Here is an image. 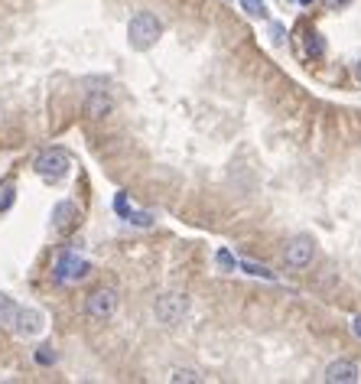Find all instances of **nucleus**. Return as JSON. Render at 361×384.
I'll list each match as a JSON object with an SVG mask.
<instances>
[{
  "instance_id": "obj_1",
  "label": "nucleus",
  "mask_w": 361,
  "mask_h": 384,
  "mask_svg": "<svg viewBox=\"0 0 361 384\" xmlns=\"http://www.w3.org/2000/svg\"><path fill=\"white\" fill-rule=\"evenodd\" d=\"M159 36H163V23H159L157 13L150 10H137L130 17L127 23V43L134 53H147L153 46L159 43Z\"/></svg>"
},
{
  "instance_id": "obj_12",
  "label": "nucleus",
  "mask_w": 361,
  "mask_h": 384,
  "mask_svg": "<svg viewBox=\"0 0 361 384\" xmlns=\"http://www.w3.org/2000/svg\"><path fill=\"white\" fill-rule=\"evenodd\" d=\"M170 381L173 384H182V381H186V384H199V381H202V374L195 372V368H173Z\"/></svg>"
},
{
  "instance_id": "obj_17",
  "label": "nucleus",
  "mask_w": 361,
  "mask_h": 384,
  "mask_svg": "<svg viewBox=\"0 0 361 384\" xmlns=\"http://www.w3.org/2000/svg\"><path fill=\"white\" fill-rule=\"evenodd\" d=\"M306 49H309V55H322V40H319V33H309L306 36Z\"/></svg>"
},
{
  "instance_id": "obj_19",
  "label": "nucleus",
  "mask_w": 361,
  "mask_h": 384,
  "mask_svg": "<svg viewBox=\"0 0 361 384\" xmlns=\"http://www.w3.org/2000/svg\"><path fill=\"white\" fill-rule=\"evenodd\" d=\"M124 218H127V222H134V225H143V228H147V225H153V218H150L147 212H127Z\"/></svg>"
},
{
  "instance_id": "obj_16",
  "label": "nucleus",
  "mask_w": 361,
  "mask_h": 384,
  "mask_svg": "<svg viewBox=\"0 0 361 384\" xmlns=\"http://www.w3.org/2000/svg\"><path fill=\"white\" fill-rule=\"evenodd\" d=\"M245 274H254V277H267V280H274V274L267 270V267H261V264H251V261H245Z\"/></svg>"
},
{
  "instance_id": "obj_10",
  "label": "nucleus",
  "mask_w": 361,
  "mask_h": 384,
  "mask_svg": "<svg viewBox=\"0 0 361 384\" xmlns=\"http://www.w3.org/2000/svg\"><path fill=\"white\" fill-rule=\"evenodd\" d=\"M75 222H78V209H75V202H69V199L55 202V209H53V228H55V232L65 235Z\"/></svg>"
},
{
  "instance_id": "obj_24",
  "label": "nucleus",
  "mask_w": 361,
  "mask_h": 384,
  "mask_svg": "<svg viewBox=\"0 0 361 384\" xmlns=\"http://www.w3.org/2000/svg\"><path fill=\"white\" fill-rule=\"evenodd\" d=\"M299 3H303V7H312V3H316V0H299Z\"/></svg>"
},
{
  "instance_id": "obj_14",
  "label": "nucleus",
  "mask_w": 361,
  "mask_h": 384,
  "mask_svg": "<svg viewBox=\"0 0 361 384\" xmlns=\"http://www.w3.org/2000/svg\"><path fill=\"white\" fill-rule=\"evenodd\" d=\"M13 313H17V303H13V297H7V293H0V322H7V326H10Z\"/></svg>"
},
{
  "instance_id": "obj_6",
  "label": "nucleus",
  "mask_w": 361,
  "mask_h": 384,
  "mask_svg": "<svg viewBox=\"0 0 361 384\" xmlns=\"http://www.w3.org/2000/svg\"><path fill=\"white\" fill-rule=\"evenodd\" d=\"M312 254H316V241L309 235L290 238L287 247H283V261H287V267H293V270H303V267L312 264Z\"/></svg>"
},
{
  "instance_id": "obj_7",
  "label": "nucleus",
  "mask_w": 361,
  "mask_h": 384,
  "mask_svg": "<svg viewBox=\"0 0 361 384\" xmlns=\"http://www.w3.org/2000/svg\"><path fill=\"white\" fill-rule=\"evenodd\" d=\"M43 326H46V316L39 310H33V306H17V313H13V320H10V329L20 339H30L36 332H43Z\"/></svg>"
},
{
  "instance_id": "obj_22",
  "label": "nucleus",
  "mask_w": 361,
  "mask_h": 384,
  "mask_svg": "<svg viewBox=\"0 0 361 384\" xmlns=\"http://www.w3.org/2000/svg\"><path fill=\"white\" fill-rule=\"evenodd\" d=\"M355 335H361V316L355 320Z\"/></svg>"
},
{
  "instance_id": "obj_5",
  "label": "nucleus",
  "mask_w": 361,
  "mask_h": 384,
  "mask_svg": "<svg viewBox=\"0 0 361 384\" xmlns=\"http://www.w3.org/2000/svg\"><path fill=\"white\" fill-rule=\"evenodd\" d=\"M53 277L59 280V283H78V280L91 277V261H85V257H78L69 251V254H62L55 261Z\"/></svg>"
},
{
  "instance_id": "obj_18",
  "label": "nucleus",
  "mask_w": 361,
  "mask_h": 384,
  "mask_svg": "<svg viewBox=\"0 0 361 384\" xmlns=\"http://www.w3.org/2000/svg\"><path fill=\"white\" fill-rule=\"evenodd\" d=\"M270 40H274V46H283V40H287V30H283L280 23H270Z\"/></svg>"
},
{
  "instance_id": "obj_21",
  "label": "nucleus",
  "mask_w": 361,
  "mask_h": 384,
  "mask_svg": "<svg viewBox=\"0 0 361 384\" xmlns=\"http://www.w3.org/2000/svg\"><path fill=\"white\" fill-rule=\"evenodd\" d=\"M355 78H358V82H361V59H358V62H355Z\"/></svg>"
},
{
  "instance_id": "obj_9",
  "label": "nucleus",
  "mask_w": 361,
  "mask_h": 384,
  "mask_svg": "<svg viewBox=\"0 0 361 384\" xmlns=\"http://www.w3.org/2000/svg\"><path fill=\"white\" fill-rule=\"evenodd\" d=\"M326 381L329 384H355L358 381V365L349 362V358H339L326 368Z\"/></svg>"
},
{
  "instance_id": "obj_20",
  "label": "nucleus",
  "mask_w": 361,
  "mask_h": 384,
  "mask_svg": "<svg viewBox=\"0 0 361 384\" xmlns=\"http://www.w3.org/2000/svg\"><path fill=\"white\" fill-rule=\"evenodd\" d=\"M36 362H39V365H53L55 362V352L49 349V345H43V349L36 352Z\"/></svg>"
},
{
  "instance_id": "obj_3",
  "label": "nucleus",
  "mask_w": 361,
  "mask_h": 384,
  "mask_svg": "<svg viewBox=\"0 0 361 384\" xmlns=\"http://www.w3.org/2000/svg\"><path fill=\"white\" fill-rule=\"evenodd\" d=\"M153 316H157V322H163V326H179V322L189 316V297H186V293H163V297H157V303H153Z\"/></svg>"
},
{
  "instance_id": "obj_11",
  "label": "nucleus",
  "mask_w": 361,
  "mask_h": 384,
  "mask_svg": "<svg viewBox=\"0 0 361 384\" xmlns=\"http://www.w3.org/2000/svg\"><path fill=\"white\" fill-rule=\"evenodd\" d=\"M13 199H17V186H13V180H0V212H7L13 205Z\"/></svg>"
},
{
  "instance_id": "obj_2",
  "label": "nucleus",
  "mask_w": 361,
  "mask_h": 384,
  "mask_svg": "<svg viewBox=\"0 0 361 384\" xmlns=\"http://www.w3.org/2000/svg\"><path fill=\"white\" fill-rule=\"evenodd\" d=\"M33 170H36V176L46 182H62L65 176H69V170H72V157H69L62 147H49L36 157Z\"/></svg>"
},
{
  "instance_id": "obj_13",
  "label": "nucleus",
  "mask_w": 361,
  "mask_h": 384,
  "mask_svg": "<svg viewBox=\"0 0 361 384\" xmlns=\"http://www.w3.org/2000/svg\"><path fill=\"white\" fill-rule=\"evenodd\" d=\"M241 7H245L247 17H254V20H267V7H264V0H241Z\"/></svg>"
},
{
  "instance_id": "obj_23",
  "label": "nucleus",
  "mask_w": 361,
  "mask_h": 384,
  "mask_svg": "<svg viewBox=\"0 0 361 384\" xmlns=\"http://www.w3.org/2000/svg\"><path fill=\"white\" fill-rule=\"evenodd\" d=\"M332 7H342V3H349V0H329Z\"/></svg>"
},
{
  "instance_id": "obj_15",
  "label": "nucleus",
  "mask_w": 361,
  "mask_h": 384,
  "mask_svg": "<svg viewBox=\"0 0 361 384\" xmlns=\"http://www.w3.org/2000/svg\"><path fill=\"white\" fill-rule=\"evenodd\" d=\"M215 261H218V267H222V270H234V267H238V261L231 257V251H224V247L215 254Z\"/></svg>"
},
{
  "instance_id": "obj_4",
  "label": "nucleus",
  "mask_w": 361,
  "mask_h": 384,
  "mask_svg": "<svg viewBox=\"0 0 361 384\" xmlns=\"http://www.w3.org/2000/svg\"><path fill=\"white\" fill-rule=\"evenodd\" d=\"M114 313H117V290L101 287V290H95V293L88 297V303H85L88 322H107Z\"/></svg>"
},
{
  "instance_id": "obj_8",
  "label": "nucleus",
  "mask_w": 361,
  "mask_h": 384,
  "mask_svg": "<svg viewBox=\"0 0 361 384\" xmlns=\"http://www.w3.org/2000/svg\"><path fill=\"white\" fill-rule=\"evenodd\" d=\"M85 114L91 121H105L107 114H114V98L107 95V91H91L85 98Z\"/></svg>"
}]
</instances>
